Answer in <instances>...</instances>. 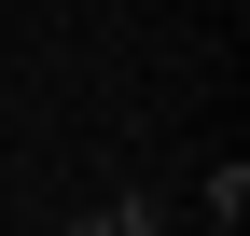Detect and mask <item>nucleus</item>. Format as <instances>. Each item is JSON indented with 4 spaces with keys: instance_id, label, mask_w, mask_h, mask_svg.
Instances as JSON below:
<instances>
[{
    "instance_id": "1",
    "label": "nucleus",
    "mask_w": 250,
    "mask_h": 236,
    "mask_svg": "<svg viewBox=\"0 0 250 236\" xmlns=\"http://www.w3.org/2000/svg\"><path fill=\"white\" fill-rule=\"evenodd\" d=\"M195 222H223V236L250 222V167H236V153H223V167H208V181H195Z\"/></svg>"
},
{
    "instance_id": "2",
    "label": "nucleus",
    "mask_w": 250,
    "mask_h": 236,
    "mask_svg": "<svg viewBox=\"0 0 250 236\" xmlns=\"http://www.w3.org/2000/svg\"><path fill=\"white\" fill-rule=\"evenodd\" d=\"M167 222V195H98V209H83V236H153Z\"/></svg>"
}]
</instances>
